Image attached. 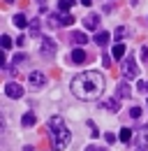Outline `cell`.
I'll use <instances>...</instances> for the list:
<instances>
[{
	"instance_id": "cell-1",
	"label": "cell",
	"mask_w": 148,
	"mask_h": 151,
	"mask_svg": "<svg viewBox=\"0 0 148 151\" xmlns=\"http://www.w3.org/2000/svg\"><path fill=\"white\" fill-rule=\"evenodd\" d=\"M70 88L79 100H97L104 91V77L100 72H95V70L81 72V75H76L72 79Z\"/></svg>"
},
{
	"instance_id": "cell-2",
	"label": "cell",
	"mask_w": 148,
	"mask_h": 151,
	"mask_svg": "<svg viewBox=\"0 0 148 151\" xmlns=\"http://www.w3.org/2000/svg\"><path fill=\"white\" fill-rule=\"evenodd\" d=\"M49 137H51L53 151H63L67 144H70L72 132H70V128L65 126L63 116H51V119H49Z\"/></svg>"
},
{
	"instance_id": "cell-3",
	"label": "cell",
	"mask_w": 148,
	"mask_h": 151,
	"mask_svg": "<svg viewBox=\"0 0 148 151\" xmlns=\"http://www.w3.org/2000/svg\"><path fill=\"white\" fill-rule=\"evenodd\" d=\"M123 75L127 77V79H137L139 77V68H137V60L132 56H127L123 60Z\"/></svg>"
},
{
	"instance_id": "cell-4",
	"label": "cell",
	"mask_w": 148,
	"mask_h": 151,
	"mask_svg": "<svg viewBox=\"0 0 148 151\" xmlns=\"http://www.w3.org/2000/svg\"><path fill=\"white\" fill-rule=\"evenodd\" d=\"M5 95L12 98V100H18V98H23V86L18 81H7L5 84Z\"/></svg>"
},
{
	"instance_id": "cell-5",
	"label": "cell",
	"mask_w": 148,
	"mask_h": 151,
	"mask_svg": "<svg viewBox=\"0 0 148 151\" xmlns=\"http://www.w3.org/2000/svg\"><path fill=\"white\" fill-rule=\"evenodd\" d=\"M56 49H58V47H56V42L51 37H42V44H39V54H42V56H53L56 54Z\"/></svg>"
},
{
	"instance_id": "cell-6",
	"label": "cell",
	"mask_w": 148,
	"mask_h": 151,
	"mask_svg": "<svg viewBox=\"0 0 148 151\" xmlns=\"http://www.w3.org/2000/svg\"><path fill=\"white\" fill-rule=\"evenodd\" d=\"M28 84H30V88H42L44 84H46V77H44V72H30V77H28Z\"/></svg>"
},
{
	"instance_id": "cell-7",
	"label": "cell",
	"mask_w": 148,
	"mask_h": 151,
	"mask_svg": "<svg viewBox=\"0 0 148 151\" xmlns=\"http://www.w3.org/2000/svg\"><path fill=\"white\" fill-rule=\"evenodd\" d=\"M116 95H118V98H130V95H132V86H130L127 81H120L118 88H116Z\"/></svg>"
},
{
	"instance_id": "cell-8",
	"label": "cell",
	"mask_w": 148,
	"mask_h": 151,
	"mask_svg": "<svg viewBox=\"0 0 148 151\" xmlns=\"http://www.w3.org/2000/svg\"><path fill=\"white\" fill-rule=\"evenodd\" d=\"M70 60H72V63H76V65L86 63V51H83V49H74L72 54H70Z\"/></svg>"
},
{
	"instance_id": "cell-9",
	"label": "cell",
	"mask_w": 148,
	"mask_h": 151,
	"mask_svg": "<svg viewBox=\"0 0 148 151\" xmlns=\"http://www.w3.org/2000/svg\"><path fill=\"white\" fill-rule=\"evenodd\" d=\"M83 26H86L88 30H95V28L100 26V17H97V14H88V17L83 19Z\"/></svg>"
},
{
	"instance_id": "cell-10",
	"label": "cell",
	"mask_w": 148,
	"mask_h": 151,
	"mask_svg": "<svg viewBox=\"0 0 148 151\" xmlns=\"http://www.w3.org/2000/svg\"><path fill=\"white\" fill-rule=\"evenodd\" d=\"M72 42H74V44H79V47H83V44L88 42V37H86V33L76 30V33H72Z\"/></svg>"
},
{
	"instance_id": "cell-11",
	"label": "cell",
	"mask_w": 148,
	"mask_h": 151,
	"mask_svg": "<svg viewBox=\"0 0 148 151\" xmlns=\"http://www.w3.org/2000/svg\"><path fill=\"white\" fill-rule=\"evenodd\" d=\"M35 121H37V116L33 112H26L23 114V119H21V123L26 126V128H30V126H35Z\"/></svg>"
},
{
	"instance_id": "cell-12",
	"label": "cell",
	"mask_w": 148,
	"mask_h": 151,
	"mask_svg": "<svg viewBox=\"0 0 148 151\" xmlns=\"http://www.w3.org/2000/svg\"><path fill=\"white\" fill-rule=\"evenodd\" d=\"M118 139H120L123 144H130V142H132V130H130V128H123L120 135H118Z\"/></svg>"
},
{
	"instance_id": "cell-13",
	"label": "cell",
	"mask_w": 148,
	"mask_h": 151,
	"mask_svg": "<svg viewBox=\"0 0 148 151\" xmlns=\"http://www.w3.org/2000/svg\"><path fill=\"white\" fill-rule=\"evenodd\" d=\"M111 56L113 58H123L125 56V44H116V47L111 49Z\"/></svg>"
},
{
	"instance_id": "cell-14",
	"label": "cell",
	"mask_w": 148,
	"mask_h": 151,
	"mask_svg": "<svg viewBox=\"0 0 148 151\" xmlns=\"http://www.w3.org/2000/svg\"><path fill=\"white\" fill-rule=\"evenodd\" d=\"M137 144H139V149H148V132H139Z\"/></svg>"
},
{
	"instance_id": "cell-15",
	"label": "cell",
	"mask_w": 148,
	"mask_h": 151,
	"mask_svg": "<svg viewBox=\"0 0 148 151\" xmlns=\"http://www.w3.org/2000/svg\"><path fill=\"white\" fill-rule=\"evenodd\" d=\"M14 26H16V28H26V26H28L26 14H16V17H14Z\"/></svg>"
},
{
	"instance_id": "cell-16",
	"label": "cell",
	"mask_w": 148,
	"mask_h": 151,
	"mask_svg": "<svg viewBox=\"0 0 148 151\" xmlns=\"http://www.w3.org/2000/svg\"><path fill=\"white\" fill-rule=\"evenodd\" d=\"M107 42H109V33H97V35H95V44L104 47Z\"/></svg>"
},
{
	"instance_id": "cell-17",
	"label": "cell",
	"mask_w": 148,
	"mask_h": 151,
	"mask_svg": "<svg viewBox=\"0 0 148 151\" xmlns=\"http://www.w3.org/2000/svg\"><path fill=\"white\" fill-rule=\"evenodd\" d=\"M104 107H107V109H111V112H118V107H120V105H118V100H116V98H111V100H107V102H104Z\"/></svg>"
},
{
	"instance_id": "cell-18",
	"label": "cell",
	"mask_w": 148,
	"mask_h": 151,
	"mask_svg": "<svg viewBox=\"0 0 148 151\" xmlns=\"http://www.w3.org/2000/svg\"><path fill=\"white\" fill-rule=\"evenodd\" d=\"M70 7H72V0H58V9L60 12H67Z\"/></svg>"
},
{
	"instance_id": "cell-19",
	"label": "cell",
	"mask_w": 148,
	"mask_h": 151,
	"mask_svg": "<svg viewBox=\"0 0 148 151\" xmlns=\"http://www.w3.org/2000/svg\"><path fill=\"white\" fill-rule=\"evenodd\" d=\"M2 49H9V47H12V37H9V35H2Z\"/></svg>"
},
{
	"instance_id": "cell-20",
	"label": "cell",
	"mask_w": 148,
	"mask_h": 151,
	"mask_svg": "<svg viewBox=\"0 0 148 151\" xmlns=\"http://www.w3.org/2000/svg\"><path fill=\"white\" fill-rule=\"evenodd\" d=\"M125 35H127V28H125V26L116 28V37H118V40H120V37H125Z\"/></svg>"
},
{
	"instance_id": "cell-21",
	"label": "cell",
	"mask_w": 148,
	"mask_h": 151,
	"mask_svg": "<svg viewBox=\"0 0 148 151\" xmlns=\"http://www.w3.org/2000/svg\"><path fill=\"white\" fill-rule=\"evenodd\" d=\"M130 116H132V119H139V116H141V107H132V109H130Z\"/></svg>"
},
{
	"instance_id": "cell-22",
	"label": "cell",
	"mask_w": 148,
	"mask_h": 151,
	"mask_svg": "<svg viewBox=\"0 0 148 151\" xmlns=\"http://www.w3.org/2000/svg\"><path fill=\"white\" fill-rule=\"evenodd\" d=\"M88 128H90V135H92V137H97V135H100V132H97V126H95L92 121H88Z\"/></svg>"
},
{
	"instance_id": "cell-23",
	"label": "cell",
	"mask_w": 148,
	"mask_h": 151,
	"mask_svg": "<svg viewBox=\"0 0 148 151\" xmlns=\"http://www.w3.org/2000/svg\"><path fill=\"white\" fill-rule=\"evenodd\" d=\"M26 58H28V56H26V54H16V56H14V63H16V65H18V63H23Z\"/></svg>"
},
{
	"instance_id": "cell-24",
	"label": "cell",
	"mask_w": 148,
	"mask_h": 151,
	"mask_svg": "<svg viewBox=\"0 0 148 151\" xmlns=\"http://www.w3.org/2000/svg\"><path fill=\"white\" fill-rule=\"evenodd\" d=\"M141 58H144V63L148 65V47H141Z\"/></svg>"
},
{
	"instance_id": "cell-25",
	"label": "cell",
	"mask_w": 148,
	"mask_h": 151,
	"mask_svg": "<svg viewBox=\"0 0 148 151\" xmlns=\"http://www.w3.org/2000/svg\"><path fill=\"white\" fill-rule=\"evenodd\" d=\"M137 88H139V91H148V81H139Z\"/></svg>"
},
{
	"instance_id": "cell-26",
	"label": "cell",
	"mask_w": 148,
	"mask_h": 151,
	"mask_svg": "<svg viewBox=\"0 0 148 151\" xmlns=\"http://www.w3.org/2000/svg\"><path fill=\"white\" fill-rule=\"evenodd\" d=\"M107 142H109V144H113V142H116V135H111V132H107Z\"/></svg>"
},
{
	"instance_id": "cell-27",
	"label": "cell",
	"mask_w": 148,
	"mask_h": 151,
	"mask_svg": "<svg viewBox=\"0 0 148 151\" xmlns=\"http://www.w3.org/2000/svg\"><path fill=\"white\" fill-rule=\"evenodd\" d=\"M86 151H107V149H104V147H88Z\"/></svg>"
},
{
	"instance_id": "cell-28",
	"label": "cell",
	"mask_w": 148,
	"mask_h": 151,
	"mask_svg": "<svg viewBox=\"0 0 148 151\" xmlns=\"http://www.w3.org/2000/svg\"><path fill=\"white\" fill-rule=\"evenodd\" d=\"M92 2H95V0H81V5H86V7H90Z\"/></svg>"
},
{
	"instance_id": "cell-29",
	"label": "cell",
	"mask_w": 148,
	"mask_h": 151,
	"mask_svg": "<svg viewBox=\"0 0 148 151\" xmlns=\"http://www.w3.org/2000/svg\"><path fill=\"white\" fill-rule=\"evenodd\" d=\"M137 151H148V149H137Z\"/></svg>"
},
{
	"instance_id": "cell-30",
	"label": "cell",
	"mask_w": 148,
	"mask_h": 151,
	"mask_svg": "<svg viewBox=\"0 0 148 151\" xmlns=\"http://www.w3.org/2000/svg\"><path fill=\"white\" fill-rule=\"evenodd\" d=\"M5 2H14V0H5Z\"/></svg>"
},
{
	"instance_id": "cell-31",
	"label": "cell",
	"mask_w": 148,
	"mask_h": 151,
	"mask_svg": "<svg viewBox=\"0 0 148 151\" xmlns=\"http://www.w3.org/2000/svg\"><path fill=\"white\" fill-rule=\"evenodd\" d=\"M72 2H74V0H72Z\"/></svg>"
}]
</instances>
